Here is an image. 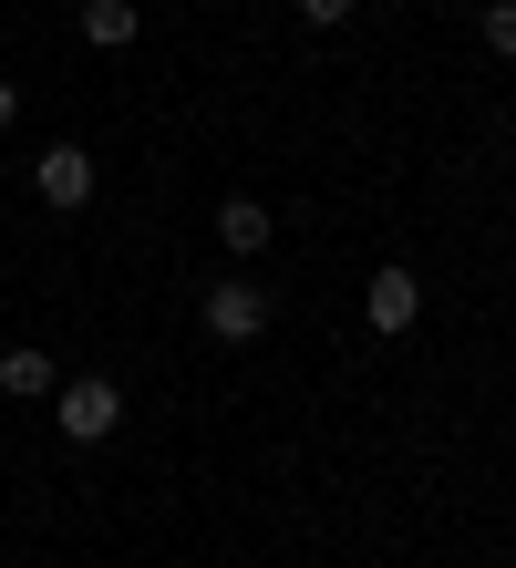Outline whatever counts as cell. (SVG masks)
Here are the masks:
<instances>
[{"label":"cell","mask_w":516,"mask_h":568,"mask_svg":"<svg viewBox=\"0 0 516 568\" xmlns=\"http://www.w3.org/2000/svg\"><path fill=\"white\" fill-rule=\"evenodd\" d=\"M11 124H21V93H11V83H0V135H11Z\"/></svg>","instance_id":"30bf717a"},{"label":"cell","mask_w":516,"mask_h":568,"mask_svg":"<svg viewBox=\"0 0 516 568\" xmlns=\"http://www.w3.org/2000/svg\"><path fill=\"white\" fill-rule=\"evenodd\" d=\"M475 31H486L496 62H516V0H486V21H475Z\"/></svg>","instance_id":"ba28073f"},{"label":"cell","mask_w":516,"mask_h":568,"mask_svg":"<svg viewBox=\"0 0 516 568\" xmlns=\"http://www.w3.org/2000/svg\"><path fill=\"white\" fill-rule=\"evenodd\" d=\"M362 321L383 331V342H403V331L424 321V280H413V270H372V290H362Z\"/></svg>","instance_id":"277c9868"},{"label":"cell","mask_w":516,"mask_h":568,"mask_svg":"<svg viewBox=\"0 0 516 568\" xmlns=\"http://www.w3.org/2000/svg\"><path fill=\"white\" fill-rule=\"evenodd\" d=\"M52 352H0V393H11V404H52Z\"/></svg>","instance_id":"5b68a950"},{"label":"cell","mask_w":516,"mask_h":568,"mask_svg":"<svg viewBox=\"0 0 516 568\" xmlns=\"http://www.w3.org/2000/svg\"><path fill=\"white\" fill-rule=\"evenodd\" d=\"M217 248H227V258L269 248V207H259V196H227V207H217Z\"/></svg>","instance_id":"52a82bcc"},{"label":"cell","mask_w":516,"mask_h":568,"mask_svg":"<svg viewBox=\"0 0 516 568\" xmlns=\"http://www.w3.org/2000/svg\"><path fill=\"white\" fill-rule=\"evenodd\" d=\"M352 11H362V0H300V21H310V31H331V21H352Z\"/></svg>","instance_id":"9c48e42d"},{"label":"cell","mask_w":516,"mask_h":568,"mask_svg":"<svg viewBox=\"0 0 516 568\" xmlns=\"http://www.w3.org/2000/svg\"><path fill=\"white\" fill-rule=\"evenodd\" d=\"M52 414H62V445H103L124 424V393L103 373H73V383H52Z\"/></svg>","instance_id":"6da1fadb"},{"label":"cell","mask_w":516,"mask_h":568,"mask_svg":"<svg viewBox=\"0 0 516 568\" xmlns=\"http://www.w3.org/2000/svg\"><path fill=\"white\" fill-rule=\"evenodd\" d=\"M31 196H42L52 217H73L83 196H93V155L83 145H42V155H31Z\"/></svg>","instance_id":"3957f363"},{"label":"cell","mask_w":516,"mask_h":568,"mask_svg":"<svg viewBox=\"0 0 516 568\" xmlns=\"http://www.w3.org/2000/svg\"><path fill=\"white\" fill-rule=\"evenodd\" d=\"M206 331H217V342H227V352H249V342H269V290L227 270L217 290H206Z\"/></svg>","instance_id":"7a4b0ae2"},{"label":"cell","mask_w":516,"mask_h":568,"mask_svg":"<svg viewBox=\"0 0 516 568\" xmlns=\"http://www.w3.org/2000/svg\"><path fill=\"white\" fill-rule=\"evenodd\" d=\"M134 31H145V11H134V0H83V42H93V52H124Z\"/></svg>","instance_id":"8992f818"}]
</instances>
